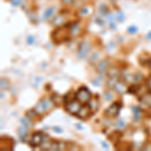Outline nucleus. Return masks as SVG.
Here are the masks:
<instances>
[{
  "label": "nucleus",
  "mask_w": 151,
  "mask_h": 151,
  "mask_svg": "<svg viewBox=\"0 0 151 151\" xmlns=\"http://www.w3.org/2000/svg\"><path fill=\"white\" fill-rule=\"evenodd\" d=\"M126 126V124H125V122L122 120V119H119L118 120V122H117V127L118 128H120V129H122V128H124Z\"/></svg>",
  "instance_id": "4be33fe9"
},
{
  "label": "nucleus",
  "mask_w": 151,
  "mask_h": 151,
  "mask_svg": "<svg viewBox=\"0 0 151 151\" xmlns=\"http://www.w3.org/2000/svg\"><path fill=\"white\" fill-rule=\"evenodd\" d=\"M116 19L119 21V22H123L124 19H125V16H124L123 12H119V13H117V15H116Z\"/></svg>",
  "instance_id": "aec40b11"
},
{
  "label": "nucleus",
  "mask_w": 151,
  "mask_h": 151,
  "mask_svg": "<svg viewBox=\"0 0 151 151\" xmlns=\"http://www.w3.org/2000/svg\"><path fill=\"white\" fill-rule=\"evenodd\" d=\"M90 113H91V109H90L89 106H82L80 111L78 112L77 116L79 117L80 119H85L87 117H89Z\"/></svg>",
  "instance_id": "0eeeda50"
},
{
  "label": "nucleus",
  "mask_w": 151,
  "mask_h": 151,
  "mask_svg": "<svg viewBox=\"0 0 151 151\" xmlns=\"http://www.w3.org/2000/svg\"><path fill=\"white\" fill-rule=\"evenodd\" d=\"M63 22H64V17H63L60 14L58 16H55V19H53V21H52V23L55 24V25H60Z\"/></svg>",
  "instance_id": "dca6fc26"
},
{
  "label": "nucleus",
  "mask_w": 151,
  "mask_h": 151,
  "mask_svg": "<svg viewBox=\"0 0 151 151\" xmlns=\"http://www.w3.org/2000/svg\"><path fill=\"white\" fill-rule=\"evenodd\" d=\"M108 64H109V62L107 60H103V62L100 63L99 65H98V68H97L98 72L101 73V74H102V73H104L105 70L108 69Z\"/></svg>",
  "instance_id": "1a4fd4ad"
},
{
  "label": "nucleus",
  "mask_w": 151,
  "mask_h": 151,
  "mask_svg": "<svg viewBox=\"0 0 151 151\" xmlns=\"http://www.w3.org/2000/svg\"><path fill=\"white\" fill-rule=\"evenodd\" d=\"M137 90H138V88L134 85V86L130 87V89L128 90V92H129V93H132V92H133V93H136V92H137Z\"/></svg>",
  "instance_id": "393cba45"
},
{
  "label": "nucleus",
  "mask_w": 151,
  "mask_h": 151,
  "mask_svg": "<svg viewBox=\"0 0 151 151\" xmlns=\"http://www.w3.org/2000/svg\"><path fill=\"white\" fill-rule=\"evenodd\" d=\"M148 64H149V65H150V68H151V60H149V63H148Z\"/></svg>",
  "instance_id": "c9c22d12"
},
{
  "label": "nucleus",
  "mask_w": 151,
  "mask_h": 151,
  "mask_svg": "<svg viewBox=\"0 0 151 151\" xmlns=\"http://www.w3.org/2000/svg\"><path fill=\"white\" fill-rule=\"evenodd\" d=\"M118 81H119V80H118V78H117V76H112V77L109 78L108 82H107V86L110 87V88H114L115 84Z\"/></svg>",
  "instance_id": "9b49d317"
},
{
  "label": "nucleus",
  "mask_w": 151,
  "mask_h": 151,
  "mask_svg": "<svg viewBox=\"0 0 151 151\" xmlns=\"http://www.w3.org/2000/svg\"><path fill=\"white\" fill-rule=\"evenodd\" d=\"M96 22L99 24V25H101V26H104V20L103 19H101V18H96Z\"/></svg>",
  "instance_id": "cd10ccee"
},
{
  "label": "nucleus",
  "mask_w": 151,
  "mask_h": 151,
  "mask_svg": "<svg viewBox=\"0 0 151 151\" xmlns=\"http://www.w3.org/2000/svg\"><path fill=\"white\" fill-rule=\"evenodd\" d=\"M20 123L22 124L23 126H25V127H30L31 125H32V122H31V120L29 119V117H23V118H21L20 120Z\"/></svg>",
  "instance_id": "4468645a"
},
{
  "label": "nucleus",
  "mask_w": 151,
  "mask_h": 151,
  "mask_svg": "<svg viewBox=\"0 0 151 151\" xmlns=\"http://www.w3.org/2000/svg\"><path fill=\"white\" fill-rule=\"evenodd\" d=\"M80 31V24L79 23H75L73 26L70 27V35H76Z\"/></svg>",
  "instance_id": "2eb2a0df"
},
{
  "label": "nucleus",
  "mask_w": 151,
  "mask_h": 151,
  "mask_svg": "<svg viewBox=\"0 0 151 151\" xmlns=\"http://www.w3.org/2000/svg\"><path fill=\"white\" fill-rule=\"evenodd\" d=\"M53 130L57 131V132H62V129H60V128H58V127H55V128H53Z\"/></svg>",
  "instance_id": "2f4dec72"
},
{
  "label": "nucleus",
  "mask_w": 151,
  "mask_h": 151,
  "mask_svg": "<svg viewBox=\"0 0 151 151\" xmlns=\"http://www.w3.org/2000/svg\"><path fill=\"white\" fill-rule=\"evenodd\" d=\"M92 83L93 84L96 85V87H98L99 85H100V83H99V80H92Z\"/></svg>",
  "instance_id": "c756f323"
},
{
  "label": "nucleus",
  "mask_w": 151,
  "mask_h": 151,
  "mask_svg": "<svg viewBox=\"0 0 151 151\" xmlns=\"http://www.w3.org/2000/svg\"><path fill=\"white\" fill-rule=\"evenodd\" d=\"M76 126H77V127L79 128V129H82V127H81L82 125H81V124H78V125H76Z\"/></svg>",
  "instance_id": "f704fd0d"
},
{
  "label": "nucleus",
  "mask_w": 151,
  "mask_h": 151,
  "mask_svg": "<svg viewBox=\"0 0 151 151\" xmlns=\"http://www.w3.org/2000/svg\"><path fill=\"white\" fill-rule=\"evenodd\" d=\"M76 99L82 104H88L89 101L92 98V94L90 92V90L86 87H80L78 89L77 93L75 94Z\"/></svg>",
  "instance_id": "f257e3e1"
},
{
  "label": "nucleus",
  "mask_w": 151,
  "mask_h": 151,
  "mask_svg": "<svg viewBox=\"0 0 151 151\" xmlns=\"http://www.w3.org/2000/svg\"><path fill=\"white\" fill-rule=\"evenodd\" d=\"M102 144H103V146H104V147H105V148H109V145H108V144H107V143H105V142H103V143H102Z\"/></svg>",
  "instance_id": "473e14b6"
},
{
  "label": "nucleus",
  "mask_w": 151,
  "mask_h": 151,
  "mask_svg": "<svg viewBox=\"0 0 151 151\" xmlns=\"http://www.w3.org/2000/svg\"><path fill=\"white\" fill-rule=\"evenodd\" d=\"M89 50H90V43L87 40L83 41L81 45H80L79 50H78V55H79V58H83L86 57L88 52H89Z\"/></svg>",
  "instance_id": "423d86ee"
},
{
  "label": "nucleus",
  "mask_w": 151,
  "mask_h": 151,
  "mask_svg": "<svg viewBox=\"0 0 151 151\" xmlns=\"http://www.w3.org/2000/svg\"><path fill=\"white\" fill-rule=\"evenodd\" d=\"M114 90H115V92H117L118 94L125 93V91H126L125 84H124L123 82H121V81H118L115 84V86H114Z\"/></svg>",
  "instance_id": "6e6552de"
},
{
  "label": "nucleus",
  "mask_w": 151,
  "mask_h": 151,
  "mask_svg": "<svg viewBox=\"0 0 151 151\" xmlns=\"http://www.w3.org/2000/svg\"><path fill=\"white\" fill-rule=\"evenodd\" d=\"M121 107H122V105H121V103H119V102H117V103H113L106 110V114L109 116H111V117H116L119 114V112H120Z\"/></svg>",
  "instance_id": "20e7f679"
},
{
  "label": "nucleus",
  "mask_w": 151,
  "mask_h": 151,
  "mask_svg": "<svg viewBox=\"0 0 151 151\" xmlns=\"http://www.w3.org/2000/svg\"><path fill=\"white\" fill-rule=\"evenodd\" d=\"M132 110H133V114H134V120L137 122V121L140 120L141 110H140L139 107H132Z\"/></svg>",
  "instance_id": "9d476101"
},
{
  "label": "nucleus",
  "mask_w": 151,
  "mask_h": 151,
  "mask_svg": "<svg viewBox=\"0 0 151 151\" xmlns=\"http://www.w3.org/2000/svg\"><path fill=\"white\" fill-rule=\"evenodd\" d=\"M53 12H55V7H50V8H47V10H45V14H43V16H42V18L43 19H47L50 17H52Z\"/></svg>",
  "instance_id": "ddd939ff"
},
{
  "label": "nucleus",
  "mask_w": 151,
  "mask_h": 151,
  "mask_svg": "<svg viewBox=\"0 0 151 151\" xmlns=\"http://www.w3.org/2000/svg\"><path fill=\"white\" fill-rule=\"evenodd\" d=\"M104 98H105V101L106 102H110L113 100V94L109 91H106L104 93Z\"/></svg>",
  "instance_id": "a211bd4d"
},
{
  "label": "nucleus",
  "mask_w": 151,
  "mask_h": 151,
  "mask_svg": "<svg viewBox=\"0 0 151 151\" xmlns=\"http://www.w3.org/2000/svg\"><path fill=\"white\" fill-rule=\"evenodd\" d=\"M10 3H11V5H12V6L16 7V6L20 5V3H21V0H11V1H10Z\"/></svg>",
  "instance_id": "5701e85b"
},
{
  "label": "nucleus",
  "mask_w": 151,
  "mask_h": 151,
  "mask_svg": "<svg viewBox=\"0 0 151 151\" xmlns=\"http://www.w3.org/2000/svg\"><path fill=\"white\" fill-rule=\"evenodd\" d=\"M108 74L110 77H112V76H117V70L116 69H111V70H108Z\"/></svg>",
  "instance_id": "b1692460"
},
{
  "label": "nucleus",
  "mask_w": 151,
  "mask_h": 151,
  "mask_svg": "<svg viewBox=\"0 0 151 151\" xmlns=\"http://www.w3.org/2000/svg\"><path fill=\"white\" fill-rule=\"evenodd\" d=\"M88 12H89V9H88V8H83L81 10L82 15H86V14H88Z\"/></svg>",
  "instance_id": "c85d7f7f"
},
{
  "label": "nucleus",
  "mask_w": 151,
  "mask_h": 151,
  "mask_svg": "<svg viewBox=\"0 0 151 151\" xmlns=\"http://www.w3.org/2000/svg\"><path fill=\"white\" fill-rule=\"evenodd\" d=\"M18 134L21 139H24V137L27 135V127H25V126H23V125L20 126V128L18 129Z\"/></svg>",
  "instance_id": "f8f14e48"
},
{
  "label": "nucleus",
  "mask_w": 151,
  "mask_h": 151,
  "mask_svg": "<svg viewBox=\"0 0 151 151\" xmlns=\"http://www.w3.org/2000/svg\"><path fill=\"white\" fill-rule=\"evenodd\" d=\"M81 104L78 100H72V101L68 102V103H65V108H67V111L70 112V114H73V115H77L78 112L80 111V109H81Z\"/></svg>",
  "instance_id": "7ed1b4c3"
},
{
  "label": "nucleus",
  "mask_w": 151,
  "mask_h": 151,
  "mask_svg": "<svg viewBox=\"0 0 151 151\" xmlns=\"http://www.w3.org/2000/svg\"><path fill=\"white\" fill-rule=\"evenodd\" d=\"M26 41H27L28 45H32V43L35 42V37H33V36H31V35H29L27 37V40H26Z\"/></svg>",
  "instance_id": "a878e982"
},
{
  "label": "nucleus",
  "mask_w": 151,
  "mask_h": 151,
  "mask_svg": "<svg viewBox=\"0 0 151 151\" xmlns=\"http://www.w3.org/2000/svg\"><path fill=\"white\" fill-rule=\"evenodd\" d=\"M147 38H148V40H151V31L147 35Z\"/></svg>",
  "instance_id": "72a5a7b5"
},
{
  "label": "nucleus",
  "mask_w": 151,
  "mask_h": 151,
  "mask_svg": "<svg viewBox=\"0 0 151 151\" xmlns=\"http://www.w3.org/2000/svg\"><path fill=\"white\" fill-rule=\"evenodd\" d=\"M127 31L130 35H134V33L137 32V27H136V26H129Z\"/></svg>",
  "instance_id": "412c9836"
},
{
  "label": "nucleus",
  "mask_w": 151,
  "mask_h": 151,
  "mask_svg": "<svg viewBox=\"0 0 151 151\" xmlns=\"http://www.w3.org/2000/svg\"><path fill=\"white\" fill-rule=\"evenodd\" d=\"M147 84H148V88H149V90H150V92H151V78H149V79H148Z\"/></svg>",
  "instance_id": "7c9ffc66"
},
{
  "label": "nucleus",
  "mask_w": 151,
  "mask_h": 151,
  "mask_svg": "<svg viewBox=\"0 0 151 151\" xmlns=\"http://www.w3.org/2000/svg\"><path fill=\"white\" fill-rule=\"evenodd\" d=\"M0 83H1V89H2V90L8 89L9 83H8V81H7L6 79H3V78H2V79L0 80Z\"/></svg>",
  "instance_id": "6ab92c4d"
},
{
  "label": "nucleus",
  "mask_w": 151,
  "mask_h": 151,
  "mask_svg": "<svg viewBox=\"0 0 151 151\" xmlns=\"http://www.w3.org/2000/svg\"><path fill=\"white\" fill-rule=\"evenodd\" d=\"M42 141H43V135L40 132L35 133L31 137L30 141H29V144H30L31 147H37L42 144Z\"/></svg>",
  "instance_id": "39448f33"
},
{
  "label": "nucleus",
  "mask_w": 151,
  "mask_h": 151,
  "mask_svg": "<svg viewBox=\"0 0 151 151\" xmlns=\"http://www.w3.org/2000/svg\"><path fill=\"white\" fill-rule=\"evenodd\" d=\"M99 11H100V14H102V15H107V14H108V7L105 5V4H102V5L99 7Z\"/></svg>",
  "instance_id": "f3484780"
},
{
  "label": "nucleus",
  "mask_w": 151,
  "mask_h": 151,
  "mask_svg": "<svg viewBox=\"0 0 151 151\" xmlns=\"http://www.w3.org/2000/svg\"><path fill=\"white\" fill-rule=\"evenodd\" d=\"M52 103V102H50L48 99H42L41 101H40L37 104L35 105V110L38 115H41V114H43L45 112H47L48 109L50 108Z\"/></svg>",
  "instance_id": "f03ea898"
},
{
  "label": "nucleus",
  "mask_w": 151,
  "mask_h": 151,
  "mask_svg": "<svg viewBox=\"0 0 151 151\" xmlns=\"http://www.w3.org/2000/svg\"><path fill=\"white\" fill-rule=\"evenodd\" d=\"M141 80H142V75L141 74H137L135 77H134V81L135 82H139V81H141Z\"/></svg>",
  "instance_id": "bb28decb"
}]
</instances>
